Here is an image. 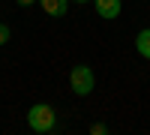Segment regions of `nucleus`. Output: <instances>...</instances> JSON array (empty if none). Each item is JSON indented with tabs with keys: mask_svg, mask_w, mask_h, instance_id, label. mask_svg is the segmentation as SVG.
Masks as SVG:
<instances>
[{
	"mask_svg": "<svg viewBox=\"0 0 150 135\" xmlns=\"http://www.w3.org/2000/svg\"><path fill=\"white\" fill-rule=\"evenodd\" d=\"M27 126H30L33 132H39V135L54 132V126H57V114H54V108L45 105V102L30 105V111H27Z\"/></svg>",
	"mask_w": 150,
	"mask_h": 135,
	"instance_id": "f257e3e1",
	"label": "nucleus"
},
{
	"mask_svg": "<svg viewBox=\"0 0 150 135\" xmlns=\"http://www.w3.org/2000/svg\"><path fill=\"white\" fill-rule=\"evenodd\" d=\"M69 87H72L75 96H81V99H84V96H90L93 87H96V75H93V69L84 66V63L72 66V72H69Z\"/></svg>",
	"mask_w": 150,
	"mask_h": 135,
	"instance_id": "f03ea898",
	"label": "nucleus"
},
{
	"mask_svg": "<svg viewBox=\"0 0 150 135\" xmlns=\"http://www.w3.org/2000/svg\"><path fill=\"white\" fill-rule=\"evenodd\" d=\"M93 6H96V15L99 18H120V12H123V0H93Z\"/></svg>",
	"mask_w": 150,
	"mask_h": 135,
	"instance_id": "7ed1b4c3",
	"label": "nucleus"
},
{
	"mask_svg": "<svg viewBox=\"0 0 150 135\" xmlns=\"http://www.w3.org/2000/svg\"><path fill=\"white\" fill-rule=\"evenodd\" d=\"M69 3L72 0H39V6L45 9V15H51V18H63Z\"/></svg>",
	"mask_w": 150,
	"mask_h": 135,
	"instance_id": "20e7f679",
	"label": "nucleus"
},
{
	"mask_svg": "<svg viewBox=\"0 0 150 135\" xmlns=\"http://www.w3.org/2000/svg\"><path fill=\"white\" fill-rule=\"evenodd\" d=\"M135 51H138L144 60H150V27L138 30V36H135Z\"/></svg>",
	"mask_w": 150,
	"mask_h": 135,
	"instance_id": "39448f33",
	"label": "nucleus"
},
{
	"mask_svg": "<svg viewBox=\"0 0 150 135\" xmlns=\"http://www.w3.org/2000/svg\"><path fill=\"white\" fill-rule=\"evenodd\" d=\"M9 36H12L9 27H6V24H0V45H6V42H9Z\"/></svg>",
	"mask_w": 150,
	"mask_h": 135,
	"instance_id": "423d86ee",
	"label": "nucleus"
},
{
	"mask_svg": "<svg viewBox=\"0 0 150 135\" xmlns=\"http://www.w3.org/2000/svg\"><path fill=\"white\" fill-rule=\"evenodd\" d=\"M90 132H93V135H105V132H108V126H105V123H93V126H90Z\"/></svg>",
	"mask_w": 150,
	"mask_h": 135,
	"instance_id": "0eeeda50",
	"label": "nucleus"
},
{
	"mask_svg": "<svg viewBox=\"0 0 150 135\" xmlns=\"http://www.w3.org/2000/svg\"><path fill=\"white\" fill-rule=\"evenodd\" d=\"M15 3H18V6H33L36 0H15Z\"/></svg>",
	"mask_w": 150,
	"mask_h": 135,
	"instance_id": "6e6552de",
	"label": "nucleus"
},
{
	"mask_svg": "<svg viewBox=\"0 0 150 135\" xmlns=\"http://www.w3.org/2000/svg\"><path fill=\"white\" fill-rule=\"evenodd\" d=\"M72 3H93V0H72Z\"/></svg>",
	"mask_w": 150,
	"mask_h": 135,
	"instance_id": "1a4fd4ad",
	"label": "nucleus"
}]
</instances>
